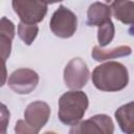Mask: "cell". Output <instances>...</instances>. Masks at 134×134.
Here are the masks:
<instances>
[{"mask_svg": "<svg viewBox=\"0 0 134 134\" xmlns=\"http://www.w3.org/2000/svg\"><path fill=\"white\" fill-rule=\"evenodd\" d=\"M92 83L100 91H120L129 83V72L127 67L119 62H107L94 68Z\"/></svg>", "mask_w": 134, "mask_h": 134, "instance_id": "cell-1", "label": "cell"}, {"mask_svg": "<svg viewBox=\"0 0 134 134\" xmlns=\"http://www.w3.org/2000/svg\"><path fill=\"white\" fill-rule=\"evenodd\" d=\"M88 105V96L83 91L73 90L65 92L59 99V119L64 125L74 126L84 117Z\"/></svg>", "mask_w": 134, "mask_h": 134, "instance_id": "cell-2", "label": "cell"}, {"mask_svg": "<svg viewBox=\"0 0 134 134\" xmlns=\"http://www.w3.org/2000/svg\"><path fill=\"white\" fill-rule=\"evenodd\" d=\"M49 27L52 34L62 39L72 37L77 28L76 15L64 5H60L52 14L49 21Z\"/></svg>", "mask_w": 134, "mask_h": 134, "instance_id": "cell-3", "label": "cell"}, {"mask_svg": "<svg viewBox=\"0 0 134 134\" xmlns=\"http://www.w3.org/2000/svg\"><path fill=\"white\" fill-rule=\"evenodd\" d=\"M12 5L21 22L29 25H35L41 22L44 19L48 7V4L45 2L24 0H14Z\"/></svg>", "mask_w": 134, "mask_h": 134, "instance_id": "cell-4", "label": "cell"}, {"mask_svg": "<svg viewBox=\"0 0 134 134\" xmlns=\"http://www.w3.org/2000/svg\"><path fill=\"white\" fill-rule=\"evenodd\" d=\"M114 124L106 114H96L72 126L69 134H113Z\"/></svg>", "mask_w": 134, "mask_h": 134, "instance_id": "cell-5", "label": "cell"}, {"mask_svg": "<svg viewBox=\"0 0 134 134\" xmlns=\"http://www.w3.org/2000/svg\"><path fill=\"white\" fill-rule=\"evenodd\" d=\"M39 83V75L29 68H20L13 71L7 80L8 87L17 94H29Z\"/></svg>", "mask_w": 134, "mask_h": 134, "instance_id": "cell-6", "label": "cell"}, {"mask_svg": "<svg viewBox=\"0 0 134 134\" xmlns=\"http://www.w3.org/2000/svg\"><path fill=\"white\" fill-rule=\"evenodd\" d=\"M89 69L81 58L71 59L64 69V82L66 87L72 90L82 89L88 82Z\"/></svg>", "mask_w": 134, "mask_h": 134, "instance_id": "cell-7", "label": "cell"}, {"mask_svg": "<svg viewBox=\"0 0 134 134\" xmlns=\"http://www.w3.org/2000/svg\"><path fill=\"white\" fill-rule=\"evenodd\" d=\"M50 116V108L48 104L42 100L30 103L24 111L25 122L35 131H39L47 124Z\"/></svg>", "mask_w": 134, "mask_h": 134, "instance_id": "cell-8", "label": "cell"}, {"mask_svg": "<svg viewBox=\"0 0 134 134\" xmlns=\"http://www.w3.org/2000/svg\"><path fill=\"white\" fill-rule=\"evenodd\" d=\"M15 36V25L14 23L5 17L1 18L0 21V47L1 57L3 61V66L8 59L12 50V41Z\"/></svg>", "mask_w": 134, "mask_h": 134, "instance_id": "cell-9", "label": "cell"}, {"mask_svg": "<svg viewBox=\"0 0 134 134\" xmlns=\"http://www.w3.org/2000/svg\"><path fill=\"white\" fill-rule=\"evenodd\" d=\"M111 20V7L103 2H93L87 10V24L99 27Z\"/></svg>", "mask_w": 134, "mask_h": 134, "instance_id": "cell-10", "label": "cell"}, {"mask_svg": "<svg viewBox=\"0 0 134 134\" xmlns=\"http://www.w3.org/2000/svg\"><path fill=\"white\" fill-rule=\"evenodd\" d=\"M114 116L124 133L134 134V100L120 106Z\"/></svg>", "mask_w": 134, "mask_h": 134, "instance_id": "cell-11", "label": "cell"}, {"mask_svg": "<svg viewBox=\"0 0 134 134\" xmlns=\"http://www.w3.org/2000/svg\"><path fill=\"white\" fill-rule=\"evenodd\" d=\"M110 7L116 20L134 27V1H113Z\"/></svg>", "mask_w": 134, "mask_h": 134, "instance_id": "cell-12", "label": "cell"}, {"mask_svg": "<svg viewBox=\"0 0 134 134\" xmlns=\"http://www.w3.org/2000/svg\"><path fill=\"white\" fill-rule=\"evenodd\" d=\"M132 53V49L128 45H120L112 49H102L99 46H94L92 49V58L97 62H103L115 58L128 57Z\"/></svg>", "mask_w": 134, "mask_h": 134, "instance_id": "cell-13", "label": "cell"}, {"mask_svg": "<svg viewBox=\"0 0 134 134\" xmlns=\"http://www.w3.org/2000/svg\"><path fill=\"white\" fill-rule=\"evenodd\" d=\"M114 34H115V27L111 20L100 25L97 29V41L99 47L100 48L105 47L109 43H111V41L114 38Z\"/></svg>", "mask_w": 134, "mask_h": 134, "instance_id": "cell-14", "label": "cell"}, {"mask_svg": "<svg viewBox=\"0 0 134 134\" xmlns=\"http://www.w3.org/2000/svg\"><path fill=\"white\" fill-rule=\"evenodd\" d=\"M38 32H39V27L36 24L29 25L22 22L18 24V36L26 45H30L35 41V39L38 36Z\"/></svg>", "mask_w": 134, "mask_h": 134, "instance_id": "cell-15", "label": "cell"}, {"mask_svg": "<svg viewBox=\"0 0 134 134\" xmlns=\"http://www.w3.org/2000/svg\"><path fill=\"white\" fill-rule=\"evenodd\" d=\"M15 134H38V132L31 129L25 120L19 119L15 126Z\"/></svg>", "mask_w": 134, "mask_h": 134, "instance_id": "cell-16", "label": "cell"}, {"mask_svg": "<svg viewBox=\"0 0 134 134\" xmlns=\"http://www.w3.org/2000/svg\"><path fill=\"white\" fill-rule=\"evenodd\" d=\"M1 121H2V132L1 134H5V131H6V126H7V122L9 121V112L7 111L6 107L4 104L1 105Z\"/></svg>", "mask_w": 134, "mask_h": 134, "instance_id": "cell-17", "label": "cell"}, {"mask_svg": "<svg viewBox=\"0 0 134 134\" xmlns=\"http://www.w3.org/2000/svg\"><path fill=\"white\" fill-rule=\"evenodd\" d=\"M43 134H57L55 132H52V131H46V132H44Z\"/></svg>", "mask_w": 134, "mask_h": 134, "instance_id": "cell-18", "label": "cell"}]
</instances>
